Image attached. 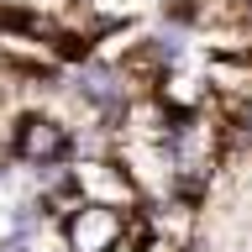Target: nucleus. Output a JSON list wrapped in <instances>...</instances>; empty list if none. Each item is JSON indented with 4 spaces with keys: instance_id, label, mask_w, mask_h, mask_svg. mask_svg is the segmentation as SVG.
Instances as JSON below:
<instances>
[{
    "instance_id": "nucleus-1",
    "label": "nucleus",
    "mask_w": 252,
    "mask_h": 252,
    "mask_svg": "<svg viewBox=\"0 0 252 252\" xmlns=\"http://www.w3.org/2000/svg\"><path fill=\"white\" fill-rule=\"evenodd\" d=\"M53 242L63 252H126L131 247V210L79 200L53 220Z\"/></svg>"
},
{
    "instance_id": "nucleus-2",
    "label": "nucleus",
    "mask_w": 252,
    "mask_h": 252,
    "mask_svg": "<svg viewBox=\"0 0 252 252\" xmlns=\"http://www.w3.org/2000/svg\"><path fill=\"white\" fill-rule=\"evenodd\" d=\"M5 147H11V163H21L27 173L58 168V163H74V126H63L58 116H42V110H27V116H16Z\"/></svg>"
},
{
    "instance_id": "nucleus-3",
    "label": "nucleus",
    "mask_w": 252,
    "mask_h": 252,
    "mask_svg": "<svg viewBox=\"0 0 252 252\" xmlns=\"http://www.w3.org/2000/svg\"><path fill=\"white\" fill-rule=\"evenodd\" d=\"M68 94L100 126H126V116H131V90H126L121 68H110V63H84L74 74V84H68Z\"/></svg>"
},
{
    "instance_id": "nucleus-4",
    "label": "nucleus",
    "mask_w": 252,
    "mask_h": 252,
    "mask_svg": "<svg viewBox=\"0 0 252 252\" xmlns=\"http://www.w3.org/2000/svg\"><path fill=\"white\" fill-rule=\"evenodd\" d=\"M11 173V147H5V137H0V179Z\"/></svg>"
}]
</instances>
